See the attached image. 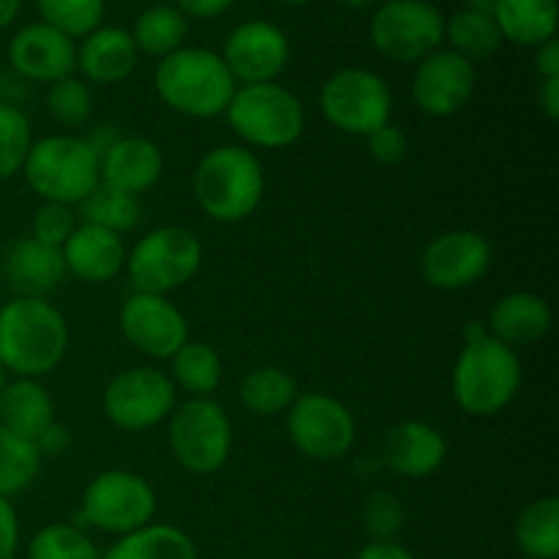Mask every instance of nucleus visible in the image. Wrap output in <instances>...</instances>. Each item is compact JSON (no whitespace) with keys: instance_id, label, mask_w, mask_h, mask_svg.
<instances>
[{"instance_id":"nucleus-33","label":"nucleus","mask_w":559,"mask_h":559,"mask_svg":"<svg viewBox=\"0 0 559 559\" xmlns=\"http://www.w3.org/2000/svg\"><path fill=\"white\" fill-rule=\"evenodd\" d=\"M76 216L82 224H93V227L109 229V233L120 235L134 233L142 222V202L140 197L123 194V191L107 189L98 186L91 197L76 205Z\"/></svg>"},{"instance_id":"nucleus-3","label":"nucleus","mask_w":559,"mask_h":559,"mask_svg":"<svg viewBox=\"0 0 559 559\" xmlns=\"http://www.w3.org/2000/svg\"><path fill=\"white\" fill-rule=\"evenodd\" d=\"M522 358L489 333L464 338L451 371L453 402L469 418H495L522 391Z\"/></svg>"},{"instance_id":"nucleus-49","label":"nucleus","mask_w":559,"mask_h":559,"mask_svg":"<svg viewBox=\"0 0 559 559\" xmlns=\"http://www.w3.org/2000/svg\"><path fill=\"white\" fill-rule=\"evenodd\" d=\"M344 9H353V11H364V9H374L380 0H338Z\"/></svg>"},{"instance_id":"nucleus-46","label":"nucleus","mask_w":559,"mask_h":559,"mask_svg":"<svg viewBox=\"0 0 559 559\" xmlns=\"http://www.w3.org/2000/svg\"><path fill=\"white\" fill-rule=\"evenodd\" d=\"M535 71L540 80H555L559 76V41L557 36L535 47Z\"/></svg>"},{"instance_id":"nucleus-41","label":"nucleus","mask_w":559,"mask_h":559,"mask_svg":"<svg viewBox=\"0 0 559 559\" xmlns=\"http://www.w3.org/2000/svg\"><path fill=\"white\" fill-rule=\"evenodd\" d=\"M366 145H369V156L380 167H396V164H402L407 158L409 136L404 134L402 126L385 123L366 136Z\"/></svg>"},{"instance_id":"nucleus-1","label":"nucleus","mask_w":559,"mask_h":559,"mask_svg":"<svg viewBox=\"0 0 559 559\" xmlns=\"http://www.w3.org/2000/svg\"><path fill=\"white\" fill-rule=\"evenodd\" d=\"M69 342V322L49 298H11L0 306V364L9 377L52 374Z\"/></svg>"},{"instance_id":"nucleus-17","label":"nucleus","mask_w":559,"mask_h":559,"mask_svg":"<svg viewBox=\"0 0 559 559\" xmlns=\"http://www.w3.org/2000/svg\"><path fill=\"white\" fill-rule=\"evenodd\" d=\"M222 60L238 85H260V82H278L289 63V38L276 22L246 20L224 41Z\"/></svg>"},{"instance_id":"nucleus-34","label":"nucleus","mask_w":559,"mask_h":559,"mask_svg":"<svg viewBox=\"0 0 559 559\" xmlns=\"http://www.w3.org/2000/svg\"><path fill=\"white\" fill-rule=\"evenodd\" d=\"M41 462L36 442L0 426V497L14 500L31 489L41 473Z\"/></svg>"},{"instance_id":"nucleus-9","label":"nucleus","mask_w":559,"mask_h":559,"mask_svg":"<svg viewBox=\"0 0 559 559\" xmlns=\"http://www.w3.org/2000/svg\"><path fill=\"white\" fill-rule=\"evenodd\" d=\"M173 459L191 475H213L233 456V418L216 399H186L167 418Z\"/></svg>"},{"instance_id":"nucleus-32","label":"nucleus","mask_w":559,"mask_h":559,"mask_svg":"<svg viewBox=\"0 0 559 559\" xmlns=\"http://www.w3.org/2000/svg\"><path fill=\"white\" fill-rule=\"evenodd\" d=\"M445 44L448 49L467 58L469 63H478V60L500 52L502 33L497 27L495 16L464 5L456 14L445 16Z\"/></svg>"},{"instance_id":"nucleus-37","label":"nucleus","mask_w":559,"mask_h":559,"mask_svg":"<svg viewBox=\"0 0 559 559\" xmlns=\"http://www.w3.org/2000/svg\"><path fill=\"white\" fill-rule=\"evenodd\" d=\"M33 140L31 118L14 104L0 102V183L22 175Z\"/></svg>"},{"instance_id":"nucleus-31","label":"nucleus","mask_w":559,"mask_h":559,"mask_svg":"<svg viewBox=\"0 0 559 559\" xmlns=\"http://www.w3.org/2000/svg\"><path fill=\"white\" fill-rule=\"evenodd\" d=\"M513 540L527 559L559 557V500L546 495L522 508L513 527Z\"/></svg>"},{"instance_id":"nucleus-2","label":"nucleus","mask_w":559,"mask_h":559,"mask_svg":"<svg viewBox=\"0 0 559 559\" xmlns=\"http://www.w3.org/2000/svg\"><path fill=\"white\" fill-rule=\"evenodd\" d=\"M191 191L211 222L240 224L265 200V167L251 147L216 145L197 162Z\"/></svg>"},{"instance_id":"nucleus-39","label":"nucleus","mask_w":559,"mask_h":559,"mask_svg":"<svg viewBox=\"0 0 559 559\" xmlns=\"http://www.w3.org/2000/svg\"><path fill=\"white\" fill-rule=\"evenodd\" d=\"M404 522H407V511L396 491L377 489L364 500L360 524H364L369 540H399Z\"/></svg>"},{"instance_id":"nucleus-16","label":"nucleus","mask_w":559,"mask_h":559,"mask_svg":"<svg viewBox=\"0 0 559 559\" xmlns=\"http://www.w3.org/2000/svg\"><path fill=\"white\" fill-rule=\"evenodd\" d=\"M475 87H478L475 63L453 49L440 47L415 63L413 102L426 118L445 120L459 115L473 102Z\"/></svg>"},{"instance_id":"nucleus-42","label":"nucleus","mask_w":559,"mask_h":559,"mask_svg":"<svg viewBox=\"0 0 559 559\" xmlns=\"http://www.w3.org/2000/svg\"><path fill=\"white\" fill-rule=\"evenodd\" d=\"M20 513L14 502L0 497V559H14L20 549Z\"/></svg>"},{"instance_id":"nucleus-8","label":"nucleus","mask_w":559,"mask_h":559,"mask_svg":"<svg viewBox=\"0 0 559 559\" xmlns=\"http://www.w3.org/2000/svg\"><path fill=\"white\" fill-rule=\"evenodd\" d=\"M156 511L158 497L151 480L131 469H104L82 491L76 524L123 538L147 527Z\"/></svg>"},{"instance_id":"nucleus-4","label":"nucleus","mask_w":559,"mask_h":559,"mask_svg":"<svg viewBox=\"0 0 559 559\" xmlns=\"http://www.w3.org/2000/svg\"><path fill=\"white\" fill-rule=\"evenodd\" d=\"M153 87L173 112L194 120H211L227 112L238 82L222 55L205 47H180L158 60Z\"/></svg>"},{"instance_id":"nucleus-51","label":"nucleus","mask_w":559,"mask_h":559,"mask_svg":"<svg viewBox=\"0 0 559 559\" xmlns=\"http://www.w3.org/2000/svg\"><path fill=\"white\" fill-rule=\"evenodd\" d=\"M5 382H9V371H5V369H3V364H0V393H3Z\"/></svg>"},{"instance_id":"nucleus-5","label":"nucleus","mask_w":559,"mask_h":559,"mask_svg":"<svg viewBox=\"0 0 559 559\" xmlns=\"http://www.w3.org/2000/svg\"><path fill=\"white\" fill-rule=\"evenodd\" d=\"M22 178L41 202L76 207L102 186V151L91 136H38L27 151Z\"/></svg>"},{"instance_id":"nucleus-36","label":"nucleus","mask_w":559,"mask_h":559,"mask_svg":"<svg viewBox=\"0 0 559 559\" xmlns=\"http://www.w3.org/2000/svg\"><path fill=\"white\" fill-rule=\"evenodd\" d=\"M47 115L63 129H82L93 118V91L82 76L71 74L66 80L47 85Z\"/></svg>"},{"instance_id":"nucleus-47","label":"nucleus","mask_w":559,"mask_h":559,"mask_svg":"<svg viewBox=\"0 0 559 559\" xmlns=\"http://www.w3.org/2000/svg\"><path fill=\"white\" fill-rule=\"evenodd\" d=\"M538 109L549 123L559 120V76L555 80H540L538 85Z\"/></svg>"},{"instance_id":"nucleus-13","label":"nucleus","mask_w":559,"mask_h":559,"mask_svg":"<svg viewBox=\"0 0 559 559\" xmlns=\"http://www.w3.org/2000/svg\"><path fill=\"white\" fill-rule=\"evenodd\" d=\"M289 445L309 462H338L358 440L355 415L342 399L322 391L298 393L287 409Z\"/></svg>"},{"instance_id":"nucleus-12","label":"nucleus","mask_w":559,"mask_h":559,"mask_svg":"<svg viewBox=\"0 0 559 559\" xmlns=\"http://www.w3.org/2000/svg\"><path fill=\"white\" fill-rule=\"evenodd\" d=\"M178 404V388L158 366H129L107 382L102 393L104 418L126 435L167 424Z\"/></svg>"},{"instance_id":"nucleus-30","label":"nucleus","mask_w":559,"mask_h":559,"mask_svg":"<svg viewBox=\"0 0 559 559\" xmlns=\"http://www.w3.org/2000/svg\"><path fill=\"white\" fill-rule=\"evenodd\" d=\"M129 33L134 38L140 55L162 60L167 55L178 52L180 47H186V38H189V16L180 9H175V5L156 3L136 16L134 27Z\"/></svg>"},{"instance_id":"nucleus-6","label":"nucleus","mask_w":559,"mask_h":559,"mask_svg":"<svg viewBox=\"0 0 559 559\" xmlns=\"http://www.w3.org/2000/svg\"><path fill=\"white\" fill-rule=\"evenodd\" d=\"M224 118L251 151H284L306 131L304 102L278 82L238 85Z\"/></svg>"},{"instance_id":"nucleus-15","label":"nucleus","mask_w":559,"mask_h":559,"mask_svg":"<svg viewBox=\"0 0 559 559\" xmlns=\"http://www.w3.org/2000/svg\"><path fill=\"white\" fill-rule=\"evenodd\" d=\"M126 342L151 360H169L189 342V320L169 295L131 293L118 311Z\"/></svg>"},{"instance_id":"nucleus-20","label":"nucleus","mask_w":559,"mask_h":559,"mask_svg":"<svg viewBox=\"0 0 559 559\" xmlns=\"http://www.w3.org/2000/svg\"><path fill=\"white\" fill-rule=\"evenodd\" d=\"M162 145L151 136H112L102 151V186L123 194L142 197L164 178Z\"/></svg>"},{"instance_id":"nucleus-22","label":"nucleus","mask_w":559,"mask_h":559,"mask_svg":"<svg viewBox=\"0 0 559 559\" xmlns=\"http://www.w3.org/2000/svg\"><path fill=\"white\" fill-rule=\"evenodd\" d=\"M484 325L491 338L519 349L544 342L549 336L551 325H555V311L544 295L519 289V293H508L495 300Z\"/></svg>"},{"instance_id":"nucleus-21","label":"nucleus","mask_w":559,"mask_h":559,"mask_svg":"<svg viewBox=\"0 0 559 559\" xmlns=\"http://www.w3.org/2000/svg\"><path fill=\"white\" fill-rule=\"evenodd\" d=\"M0 273L14 298H49L69 276L60 249L41 243L33 235L14 240L5 249Z\"/></svg>"},{"instance_id":"nucleus-7","label":"nucleus","mask_w":559,"mask_h":559,"mask_svg":"<svg viewBox=\"0 0 559 559\" xmlns=\"http://www.w3.org/2000/svg\"><path fill=\"white\" fill-rule=\"evenodd\" d=\"M205 249L200 235L189 227L167 224L147 229L126 254V276L134 293L173 295L175 289L194 282L200 273Z\"/></svg>"},{"instance_id":"nucleus-50","label":"nucleus","mask_w":559,"mask_h":559,"mask_svg":"<svg viewBox=\"0 0 559 559\" xmlns=\"http://www.w3.org/2000/svg\"><path fill=\"white\" fill-rule=\"evenodd\" d=\"M497 0H467V9L484 11V14H495Z\"/></svg>"},{"instance_id":"nucleus-44","label":"nucleus","mask_w":559,"mask_h":559,"mask_svg":"<svg viewBox=\"0 0 559 559\" xmlns=\"http://www.w3.org/2000/svg\"><path fill=\"white\" fill-rule=\"evenodd\" d=\"M69 445H71V435H69V429L60 424V420H55V424L49 426V429L36 440V448H38V453H41V459L44 456H60V453H63Z\"/></svg>"},{"instance_id":"nucleus-53","label":"nucleus","mask_w":559,"mask_h":559,"mask_svg":"<svg viewBox=\"0 0 559 559\" xmlns=\"http://www.w3.org/2000/svg\"><path fill=\"white\" fill-rule=\"evenodd\" d=\"M516 559H527V557H516Z\"/></svg>"},{"instance_id":"nucleus-19","label":"nucleus","mask_w":559,"mask_h":559,"mask_svg":"<svg viewBox=\"0 0 559 559\" xmlns=\"http://www.w3.org/2000/svg\"><path fill=\"white\" fill-rule=\"evenodd\" d=\"M448 462V440L426 420H399L382 440L380 464L407 480H424L440 473Z\"/></svg>"},{"instance_id":"nucleus-26","label":"nucleus","mask_w":559,"mask_h":559,"mask_svg":"<svg viewBox=\"0 0 559 559\" xmlns=\"http://www.w3.org/2000/svg\"><path fill=\"white\" fill-rule=\"evenodd\" d=\"M491 16L502 41L535 49L557 36L559 0H497Z\"/></svg>"},{"instance_id":"nucleus-43","label":"nucleus","mask_w":559,"mask_h":559,"mask_svg":"<svg viewBox=\"0 0 559 559\" xmlns=\"http://www.w3.org/2000/svg\"><path fill=\"white\" fill-rule=\"evenodd\" d=\"M238 0H175V9L183 11L191 20H216L227 14Z\"/></svg>"},{"instance_id":"nucleus-45","label":"nucleus","mask_w":559,"mask_h":559,"mask_svg":"<svg viewBox=\"0 0 559 559\" xmlns=\"http://www.w3.org/2000/svg\"><path fill=\"white\" fill-rule=\"evenodd\" d=\"M355 559H415V555L399 540H369Z\"/></svg>"},{"instance_id":"nucleus-52","label":"nucleus","mask_w":559,"mask_h":559,"mask_svg":"<svg viewBox=\"0 0 559 559\" xmlns=\"http://www.w3.org/2000/svg\"><path fill=\"white\" fill-rule=\"evenodd\" d=\"M282 3H287V5H306V3H311V0H282Z\"/></svg>"},{"instance_id":"nucleus-27","label":"nucleus","mask_w":559,"mask_h":559,"mask_svg":"<svg viewBox=\"0 0 559 559\" xmlns=\"http://www.w3.org/2000/svg\"><path fill=\"white\" fill-rule=\"evenodd\" d=\"M298 393V380L287 369L273 364L254 366L251 371H246L238 385L240 407L249 415H254V418L287 415Z\"/></svg>"},{"instance_id":"nucleus-14","label":"nucleus","mask_w":559,"mask_h":559,"mask_svg":"<svg viewBox=\"0 0 559 559\" xmlns=\"http://www.w3.org/2000/svg\"><path fill=\"white\" fill-rule=\"evenodd\" d=\"M495 251L478 229H445L420 251V278L440 293H459L478 284L491 271Z\"/></svg>"},{"instance_id":"nucleus-11","label":"nucleus","mask_w":559,"mask_h":559,"mask_svg":"<svg viewBox=\"0 0 559 559\" xmlns=\"http://www.w3.org/2000/svg\"><path fill=\"white\" fill-rule=\"evenodd\" d=\"M371 47L393 63H418L445 47V14L429 0H382L369 20Z\"/></svg>"},{"instance_id":"nucleus-40","label":"nucleus","mask_w":559,"mask_h":559,"mask_svg":"<svg viewBox=\"0 0 559 559\" xmlns=\"http://www.w3.org/2000/svg\"><path fill=\"white\" fill-rule=\"evenodd\" d=\"M76 224H80L76 207L58 205V202H41V205L36 207V213H33L31 235L36 240H41V243L63 249V243L76 229Z\"/></svg>"},{"instance_id":"nucleus-35","label":"nucleus","mask_w":559,"mask_h":559,"mask_svg":"<svg viewBox=\"0 0 559 559\" xmlns=\"http://www.w3.org/2000/svg\"><path fill=\"white\" fill-rule=\"evenodd\" d=\"M27 559H102L96 540L80 524H47L27 544Z\"/></svg>"},{"instance_id":"nucleus-10","label":"nucleus","mask_w":559,"mask_h":559,"mask_svg":"<svg viewBox=\"0 0 559 559\" xmlns=\"http://www.w3.org/2000/svg\"><path fill=\"white\" fill-rule=\"evenodd\" d=\"M320 112L342 134L366 140L371 131L391 123V85L377 71L364 66H344L322 82Z\"/></svg>"},{"instance_id":"nucleus-18","label":"nucleus","mask_w":559,"mask_h":559,"mask_svg":"<svg viewBox=\"0 0 559 559\" xmlns=\"http://www.w3.org/2000/svg\"><path fill=\"white\" fill-rule=\"evenodd\" d=\"M9 63L25 80L52 85L76 74V41L44 22H31L11 36Z\"/></svg>"},{"instance_id":"nucleus-38","label":"nucleus","mask_w":559,"mask_h":559,"mask_svg":"<svg viewBox=\"0 0 559 559\" xmlns=\"http://www.w3.org/2000/svg\"><path fill=\"white\" fill-rule=\"evenodd\" d=\"M104 5V0H36L44 25L66 33L74 41L102 27Z\"/></svg>"},{"instance_id":"nucleus-29","label":"nucleus","mask_w":559,"mask_h":559,"mask_svg":"<svg viewBox=\"0 0 559 559\" xmlns=\"http://www.w3.org/2000/svg\"><path fill=\"white\" fill-rule=\"evenodd\" d=\"M169 380L189 399H211L222 388L224 364L216 347L200 338H189L178 353L169 358Z\"/></svg>"},{"instance_id":"nucleus-23","label":"nucleus","mask_w":559,"mask_h":559,"mask_svg":"<svg viewBox=\"0 0 559 559\" xmlns=\"http://www.w3.org/2000/svg\"><path fill=\"white\" fill-rule=\"evenodd\" d=\"M140 49L129 31L102 25L76 44V71L87 85H120L134 74Z\"/></svg>"},{"instance_id":"nucleus-25","label":"nucleus","mask_w":559,"mask_h":559,"mask_svg":"<svg viewBox=\"0 0 559 559\" xmlns=\"http://www.w3.org/2000/svg\"><path fill=\"white\" fill-rule=\"evenodd\" d=\"M58 420L55 399L41 380L14 377L0 393V426L36 442Z\"/></svg>"},{"instance_id":"nucleus-48","label":"nucleus","mask_w":559,"mask_h":559,"mask_svg":"<svg viewBox=\"0 0 559 559\" xmlns=\"http://www.w3.org/2000/svg\"><path fill=\"white\" fill-rule=\"evenodd\" d=\"M22 0H0V31L14 25V20L20 16Z\"/></svg>"},{"instance_id":"nucleus-28","label":"nucleus","mask_w":559,"mask_h":559,"mask_svg":"<svg viewBox=\"0 0 559 559\" xmlns=\"http://www.w3.org/2000/svg\"><path fill=\"white\" fill-rule=\"evenodd\" d=\"M102 559H200L197 544L175 524L151 522L136 533L115 540Z\"/></svg>"},{"instance_id":"nucleus-24","label":"nucleus","mask_w":559,"mask_h":559,"mask_svg":"<svg viewBox=\"0 0 559 559\" xmlns=\"http://www.w3.org/2000/svg\"><path fill=\"white\" fill-rule=\"evenodd\" d=\"M60 254L69 276L80 278L82 284H107L126 271L129 249L120 235L80 222Z\"/></svg>"}]
</instances>
